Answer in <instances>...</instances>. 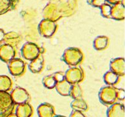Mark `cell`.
I'll list each match as a JSON object with an SVG mask.
<instances>
[{"label": "cell", "instance_id": "8fae6325", "mask_svg": "<svg viewBox=\"0 0 125 117\" xmlns=\"http://www.w3.org/2000/svg\"><path fill=\"white\" fill-rule=\"evenodd\" d=\"M110 70L119 76H124L125 74V60L123 57L114 58L110 63Z\"/></svg>", "mask_w": 125, "mask_h": 117}, {"label": "cell", "instance_id": "ac0fdd59", "mask_svg": "<svg viewBox=\"0 0 125 117\" xmlns=\"http://www.w3.org/2000/svg\"><path fill=\"white\" fill-rule=\"evenodd\" d=\"M72 85V84H71L67 80L64 79L61 81L57 82L55 85V88L57 91V92L60 95L63 96V97H67V96H70Z\"/></svg>", "mask_w": 125, "mask_h": 117}, {"label": "cell", "instance_id": "6da1fadb", "mask_svg": "<svg viewBox=\"0 0 125 117\" xmlns=\"http://www.w3.org/2000/svg\"><path fill=\"white\" fill-rule=\"evenodd\" d=\"M99 98L104 105H112L119 100V89L112 86H104L99 92Z\"/></svg>", "mask_w": 125, "mask_h": 117}, {"label": "cell", "instance_id": "52a82bcc", "mask_svg": "<svg viewBox=\"0 0 125 117\" xmlns=\"http://www.w3.org/2000/svg\"><path fill=\"white\" fill-rule=\"evenodd\" d=\"M11 99L15 105H20L28 103L31 97L26 89L21 87H16L10 93Z\"/></svg>", "mask_w": 125, "mask_h": 117}, {"label": "cell", "instance_id": "7a4b0ae2", "mask_svg": "<svg viewBox=\"0 0 125 117\" xmlns=\"http://www.w3.org/2000/svg\"><path fill=\"white\" fill-rule=\"evenodd\" d=\"M62 60L69 66H76L83 60V53L77 48H68L62 54Z\"/></svg>", "mask_w": 125, "mask_h": 117}, {"label": "cell", "instance_id": "ffe728a7", "mask_svg": "<svg viewBox=\"0 0 125 117\" xmlns=\"http://www.w3.org/2000/svg\"><path fill=\"white\" fill-rule=\"evenodd\" d=\"M104 81L108 86H112L117 84L120 80V76H119L116 73L113 72L112 71H108L104 75Z\"/></svg>", "mask_w": 125, "mask_h": 117}, {"label": "cell", "instance_id": "5bb4252c", "mask_svg": "<svg viewBox=\"0 0 125 117\" xmlns=\"http://www.w3.org/2000/svg\"><path fill=\"white\" fill-rule=\"evenodd\" d=\"M37 113L39 117H54L55 115V109L49 103H43L38 106Z\"/></svg>", "mask_w": 125, "mask_h": 117}, {"label": "cell", "instance_id": "8992f818", "mask_svg": "<svg viewBox=\"0 0 125 117\" xmlns=\"http://www.w3.org/2000/svg\"><path fill=\"white\" fill-rule=\"evenodd\" d=\"M84 71L81 68L73 66L64 73V79L71 84H79L84 78Z\"/></svg>", "mask_w": 125, "mask_h": 117}, {"label": "cell", "instance_id": "1f68e13d", "mask_svg": "<svg viewBox=\"0 0 125 117\" xmlns=\"http://www.w3.org/2000/svg\"><path fill=\"white\" fill-rule=\"evenodd\" d=\"M7 117H18V116L16 115V114L15 113H11V114H10V115H9V116H7Z\"/></svg>", "mask_w": 125, "mask_h": 117}, {"label": "cell", "instance_id": "cb8c5ba5", "mask_svg": "<svg viewBox=\"0 0 125 117\" xmlns=\"http://www.w3.org/2000/svg\"><path fill=\"white\" fill-rule=\"evenodd\" d=\"M43 84L46 88L51 89L55 88V85L57 84V80L55 79L54 74L49 75L47 76L43 77Z\"/></svg>", "mask_w": 125, "mask_h": 117}, {"label": "cell", "instance_id": "f1b7e54d", "mask_svg": "<svg viewBox=\"0 0 125 117\" xmlns=\"http://www.w3.org/2000/svg\"><path fill=\"white\" fill-rule=\"evenodd\" d=\"M69 117H86V116L83 113V112L77 111L73 110Z\"/></svg>", "mask_w": 125, "mask_h": 117}, {"label": "cell", "instance_id": "d6986e66", "mask_svg": "<svg viewBox=\"0 0 125 117\" xmlns=\"http://www.w3.org/2000/svg\"><path fill=\"white\" fill-rule=\"evenodd\" d=\"M94 47L96 50L101 51L105 50L109 44L108 37L105 36H99L97 37L94 41Z\"/></svg>", "mask_w": 125, "mask_h": 117}, {"label": "cell", "instance_id": "484cf974", "mask_svg": "<svg viewBox=\"0 0 125 117\" xmlns=\"http://www.w3.org/2000/svg\"><path fill=\"white\" fill-rule=\"evenodd\" d=\"M101 12L102 16H103L104 18L110 19V13H111V9L112 6L108 3H106L102 5L100 7Z\"/></svg>", "mask_w": 125, "mask_h": 117}, {"label": "cell", "instance_id": "5b68a950", "mask_svg": "<svg viewBox=\"0 0 125 117\" xmlns=\"http://www.w3.org/2000/svg\"><path fill=\"white\" fill-rule=\"evenodd\" d=\"M41 48L37 44L31 42H28L24 44L21 48V52L23 58L26 60H31L38 57L41 54Z\"/></svg>", "mask_w": 125, "mask_h": 117}, {"label": "cell", "instance_id": "e0dca14e", "mask_svg": "<svg viewBox=\"0 0 125 117\" xmlns=\"http://www.w3.org/2000/svg\"><path fill=\"white\" fill-rule=\"evenodd\" d=\"M15 114L18 117H31L33 114V108L29 102L18 105Z\"/></svg>", "mask_w": 125, "mask_h": 117}, {"label": "cell", "instance_id": "7402d4cb", "mask_svg": "<svg viewBox=\"0 0 125 117\" xmlns=\"http://www.w3.org/2000/svg\"><path fill=\"white\" fill-rule=\"evenodd\" d=\"M12 82L7 75H0V91L8 92L12 89Z\"/></svg>", "mask_w": 125, "mask_h": 117}, {"label": "cell", "instance_id": "9c48e42d", "mask_svg": "<svg viewBox=\"0 0 125 117\" xmlns=\"http://www.w3.org/2000/svg\"><path fill=\"white\" fill-rule=\"evenodd\" d=\"M16 53L15 48L9 44L4 43L0 46V59L6 63L15 58Z\"/></svg>", "mask_w": 125, "mask_h": 117}, {"label": "cell", "instance_id": "7c38bea8", "mask_svg": "<svg viewBox=\"0 0 125 117\" xmlns=\"http://www.w3.org/2000/svg\"><path fill=\"white\" fill-rule=\"evenodd\" d=\"M106 114L107 117H125V106L121 103H114L108 109Z\"/></svg>", "mask_w": 125, "mask_h": 117}, {"label": "cell", "instance_id": "277c9868", "mask_svg": "<svg viewBox=\"0 0 125 117\" xmlns=\"http://www.w3.org/2000/svg\"><path fill=\"white\" fill-rule=\"evenodd\" d=\"M57 25L55 21L48 19H44L40 22L38 26V31L42 37L50 38L55 34Z\"/></svg>", "mask_w": 125, "mask_h": 117}, {"label": "cell", "instance_id": "4dcf8cb0", "mask_svg": "<svg viewBox=\"0 0 125 117\" xmlns=\"http://www.w3.org/2000/svg\"><path fill=\"white\" fill-rule=\"evenodd\" d=\"M5 32L3 29H0V43L3 42L4 37H5Z\"/></svg>", "mask_w": 125, "mask_h": 117}, {"label": "cell", "instance_id": "4316f807", "mask_svg": "<svg viewBox=\"0 0 125 117\" xmlns=\"http://www.w3.org/2000/svg\"><path fill=\"white\" fill-rule=\"evenodd\" d=\"M88 3L94 7L100 8L104 4L107 3L106 0H88Z\"/></svg>", "mask_w": 125, "mask_h": 117}, {"label": "cell", "instance_id": "2e32d148", "mask_svg": "<svg viewBox=\"0 0 125 117\" xmlns=\"http://www.w3.org/2000/svg\"><path fill=\"white\" fill-rule=\"evenodd\" d=\"M21 36L16 32H10L5 33L4 37L3 42L5 44H9L16 48L18 44L21 41Z\"/></svg>", "mask_w": 125, "mask_h": 117}, {"label": "cell", "instance_id": "44dd1931", "mask_svg": "<svg viewBox=\"0 0 125 117\" xmlns=\"http://www.w3.org/2000/svg\"><path fill=\"white\" fill-rule=\"evenodd\" d=\"M70 106L72 109L74 111H77L84 112L88 109L87 103L82 98L73 99V101L70 104Z\"/></svg>", "mask_w": 125, "mask_h": 117}, {"label": "cell", "instance_id": "30bf717a", "mask_svg": "<svg viewBox=\"0 0 125 117\" xmlns=\"http://www.w3.org/2000/svg\"><path fill=\"white\" fill-rule=\"evenodd\" d=\"M44 19L56 21L61 18V14L57 7L54 3H49L43 10Z\"/></svg>", "mask_w": 125, "mask_h": 117}, {"label": "cell", "instance_id": "3957f363", "mask_svg": "<svg viewBox=\"0 0 125 117\" xmlns=\"http://www.w3.org/2000/svg\"><path fill=\"white\" fill-rule=\"evenodd\" d=\"M15 104L8 92L0 91V117H7L12 113Z\"/></svg>", "mask_w": 125, "mask_h": 117}, {"label": "cell", "instance_id": "d6a6232c", "mask_svg": "<svg viewBox=\"0 0 125 117\" xmlns=\"http://www.w3.org/2000/svg\"><path fill=\"white\" fill-rule=\"evenodd\" d=\"M54 117H64V116H62V115H55Z\"/></svg>", "mask_w": 125, "mask_h": 117}, {"label": "cell", "instance_id": "603a6c76", "mask_svg": "<svg viewBox=\"0 0 125 117\" xmlns=\"http://www.w3.org/2000/svg\"><path fill=\"white\" fill-rule=\"evenodd\" d=\"M15 0H0V15L7 12L14 7Z\"/></svg>", "mask_w": 125, "mask_h": 117}, {"label": "cell", "instance_id": "d4e9b609", "mask_svg": "<svg viewBox=\"0 0 125 117\" xmlns=\"http://www.w3.org/2000/svg\"><path fill=\"white\" fill-rule=\"evenodd\" d=\"M70 96L73 99H77V98H82L83 91L81 87L79 84H75L72 85Z\"/></svg>", "mask_w": 125, "mask_h": 117}, {"label": "cell", "instance_id": "ba28073f", "mask_svg": "<svg viewBox=\"0 0 125 117\" xmlns=\"http://www.w3.org/2000/svg\"><path fill=\"white\" fill-rule=\"evenodd\" d=\"M9 72L14 77L21 76L25 71V64L21 58H14L8 62Z\"/></svg>", "mask_w": 125, "mask_h": 117}, {"label": "cell", "instance_id": "4fadbf2b", "mask_svg": "<svg viewBox=\"0 0 125 117\" xmlns=\"http://www.w3.org/2000/svg\"><path fill=\"white\" fill-rule=\"evenodd\" d=\"M125 3H119L115 5H113L111 9L110 19L117 20V21H121V20H125Z\"/></svg>", "mask_w": 125, "mask_h": 117}, {"label": "cell", "instance_id": "9a60e30c", "mask_svg": "<svg viewBox=\"0 0 125 117\" xmlns=\"http://www.w3.org/2000/svg\"><path fill=\"white\" fill-rule=\"evenodd\" d=\"M45 59L42 55H39L38 57L31 60L29 65V68L33 73H38L43 70L44 68Z\"/></svg>", "mask_w": 125, "mask_h": 117}, {"label": "cell", "instance_id": "f546056e", "mask_svg": "<svg viewBox=\"0 0 125 117\" xmlns=\"http://www.w3.org/2000/svg\"><path fill=\"white\" fill-rule=\"evenodd\" d=\"M106 2L109 4L112 5H115V4L119 3H124V0H106Z\"/></svg>", "mask_w": 125, "mask_h": 117}, {"label": "cell", "instance_id": "83f0119b", "mask_svg": "<svg viewBox=\"0 0 125 117\" xmlns=\"http://www.w3.org/2000/svg\"><path fill=\"white\" fill-rule=\"evenodd\" d=\"M54 74L57 82H59L64 79V73H63V72L58 71V72L54 73Z\"/></svg>", "mask_w": 125, "mask_h": 117}]
</instances>
